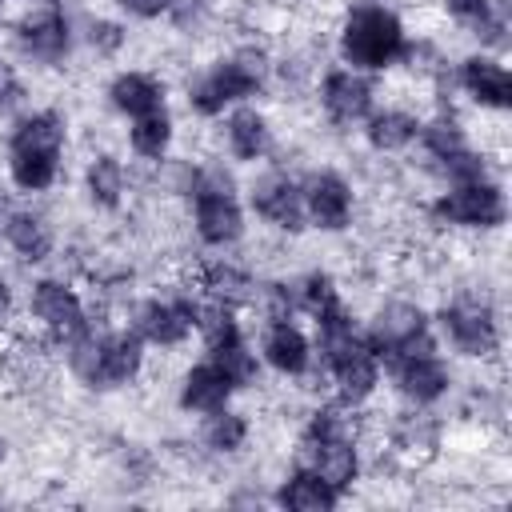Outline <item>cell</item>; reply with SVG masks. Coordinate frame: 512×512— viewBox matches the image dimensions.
Here are the masks:
<instances>
[{
	"mask_svg": "<svg viewBox=\"0 0 512 512\" xmlns=\"http://www.w3.org/2000/svg\"><path fill=\"white\" fill-rule=\"evenodd\" d=\"M340 60L356 72H384L404 60L408 52V32L404 20L388 4H356L340 20L336 32Z\"/></svg>",
	"mask_w": 512,
	"mask_h": 512,
	"instance_id": "6da1fadb",
	"label": "cell"
},
{
	"mask_svg": "<svg viewBox=\"0 0 512 512\" xmlns=\"http://www.w3.org/2000/svg\"><path fill=\"white\" fill-rule=\"evenodd\" d=\"M268 72H272V64L260 48H236L232 56H220L216 64H208L204 72H196L188 80V108L208 120L224 116L228 108L256 96L268 84Z\"/></svg>",
	"mask_w": 512,
	"mask_h": 512,
	"instance_id": "7a4b0ae2",
	"label": "cell"
},
{
	"mask_svg": "<svg viewBox=\"0 0 512 512\" xmlns=\"http://www.w3.org/2000/svg\"><path fill=\"white\" fill-rule=\"evenodd\" d=\"M364 340L372 344V352L380 356V364H392L400 356L412 352H436V340L428 332V316L420 304L408 300H388L376 308V316L368 320Z\"/></svg>",
	"mask_w": 512,
	"mask_h": 512,
	"instance_id": "3957f363",
	"label": "cell"
},
{
	"mask_svg": "<svg viewBox=\"0 0 512 512\" xmlns=\"http://www.w3.org/2000/svg\"><path fill=\"white\" fill-rule=\"evenodd\" d=\"M432 216L440 224H456V228H496V224H504L508 204H504L500 184L480 176V180L448 184V192H440L432 200Z\"/></svg>",
	"mask_w": 512,
	"mask_h": 512,
	"instance_id": "277c9868",
	"label": "cell"
},
{
	"mask_svg": "<svg viewBox=\"0 0 512 512\" xmlns=\"http://www.w3.org/2000/svg\"><path fill=\"white\" fill-rule=\"evenodd\" d=\"M28 316L56 340L64 344L68 336H76L80 328H88V308H84V296L60 280V276H40L32 288H28Z\"/></svg>",
	"mask_w": 512,
	"mask_h": 512,
	"instance_id": "5b68a950",
	"label": "cell"
},
{
	"mask_svg": "<svg viewBox=\"0 0 512 512\" xmlns=\"http://www.w3.org/2000/svg\"><path fill=\"white\" fill-rule=\"evenodd\" d=\"M12 44L36 64H64L72 48V24L60 4H32L12 28Z\"/></svg>",
	"mask_w": 512,
	"mask_h": 512,
	"instance_id": "8992f818",
	"label": "cell"
},
{
	"mask_svg": "<svg viewBox=\"0 0 512 512\" xmlns=\"http://www.w3.org/2000/svg\"><path fill=\"white\" fill-rule=\"evenodd\" d=\"M320 364H324V372L332 376V392H336V400H340L344 408L368 404L372 392L380 388V356L372 352V344L364 340V332H360L352 344H344L340 352L324 356Z\"/></svg>",
	"mask_w": 512,
	"mask_h": 512,
	"instance_id": "52a82bcc",
	"label": "cell"
},
{
	"mask_svg": "<svg viewBox=\"0 0 512 512\" xmlns=\"http://www.w3.org/2000/svg\"><path fill=\"white\" fill-rule=\"evenodd\" d=\"M440 328H444L448 344L464 356H492L496 344H500L496 312L480 296H456L452 304H444L440 308Z\"/></svg>",
	"mask_w": 512,
	"mask_h": 512,
	"instance_id": "ba28073f",
	"label": "cell"
},
{
	"mask_svg": "<svg viewBox=\"0 0 512 512\" xmlns=\"http://www.w3.org/2000/svg\"><path fill=\"white\" fill-rule=\"evenodd\" d=\"M192 316H196V296H192V292L152 296V300L136 304V312H132V332H136L144 344L180 348V344L196 332V328H192Z\"/></svg>",
	"mask_w": 512,
	"mask_h": 512,
	"instance_id": "9c48e42d",
	"label": "cell"
},
{
	"mask_svg": "<svg viewBox=\"0 0 512 512\" xmlns=\"http://www.w3.org/2000/svg\"><path fill=\"white\" fill-rule=\"evenodd\" d=\"M248 204H252V212H256L264 224H272V228H280V232H304V228H308L304 188H300V180H292V176L280 172V168H268V172H260V176L252 180Z\"/></svg>",
	"mask_w": 512,
	"mask_h": 512,
	"instance_id": "30bf717a",
	"label": "cell"
},
{
	"mask_svg": "<svg viewBox=\"0 0 512 512\" xmlns=\"http://www.w3.org/2000/svg\"><path fill=\"white\" fill-rule=\"evenodd\" d=\"M300 188H304V212H308V224L312 228H320V232H344V228H352L356 196H352V184L340 172L320 168Z\"/></svg>",
	"mask_w": 512,
	"mask_h": 512,
	"instance_id": "8fae6325",
	"label": "cell"
},
{
	"mask_svg": "<svg viewBox=\"0 0 512 512\" xmlns=\"http://www.w3.org/2000/svg\"><path fill=\"white\" fill-rule=\"evenodd\" d=\"M320 108L336 124H364V116L376 108V88L368 72H356L348 64L328 68L320 80Z\"/></svg>",
	"mask_w": 512,
	"mask_h": 512,
	"instance_id": "7c38bea8",
	"label": "cell"
},
{
	"mask_svg": "<svg viewBox=\"0 0 512 512\" xmlns=\"http://www.w3.org/2000/svg\"><path fill=\"white\" fill-rule=\"evenodd\" d=\"M192 228L204 248H232L244 236V208L236 192H192Z\"/></svg>",
	"mask_w": 512,
	"mask_h": 512,
	"instance_id": "4fadbf2b",
	"label": "cell"
},
{
	"mask_svg": "<svg viewBox=\"0 0 512 512\" xmlns=\"http://www.w3.org/2000/svg\"><path fill=\"white\" fill-rule=\"evenodd\" d=\"M260 360L288 376V380H300L312 372L316 364V348L308 340V332L296 324V320H268L264 324V336H260Z\"/></svg>",
	"mask_w": 512,
	"mask_h": 512,
	"instance_id": "5bb4252c",
	"label": "cell"
},
{
	"mask_svg": "<svg viewBox=\"0 0 512 512\" xmlns=\"http://www.w3.org/2000/svg\"><path fill=\"white\" fill-rule=\"evenodd\" d=\"M384 368L392 372L396 392L408 404H416V408L436 404L448 392V384H452V372H448V364L436 352H412V356H400V360H392Z\"/></svg>",
	"mask_w": 512,
	"mask_h": 512,
	"instance_id": "9a60e30c",
	"label": "cell"
},
{
	"mask_svg": "<svg viewBox=\"0 0 512 512\" xmlns=\"http://www.w3.org/2000/svg\"><path fill=\"white\" fill-rule=\"evenodd\" d=\"M296 464H308L324 484H332L340 496L360 480V448L356 436H332V440H300Z\"/></svg>",
	"mask_w": 512,
	"mask_h": 512,
	"instance_id": "2e32d148",
	"label": "cell"
},
{
	"mask_svg": "<svg viewBox=\"0 0 512 512\" xmlns=\"http://www.w3.org/2000/svg\"><path fill=\"white\" fill-rule=\"evenodd\" d=\"M140 368H144V340L132 328H116V332L104 328L92 388H124L140 376Z\"/></svg>",
	"mask_w": 512,
	"mask_h": 512,
	"instance_id": "e0dca14e",
	"label": "cell"
},
{
	"mask_svg": "<svg viewBox=\"0 0 512 512\" xmlns=\"http://www.w3.org/2000/svg\"><path fill=\"white\" fill-rule=\"evenodd\" d=\"M0 240L24 260V264H44L56 248V232L48 224V216L32 212V208H12L0 216Z\"/></svg>",
	"mask_w": 512,
	"mask_h": 512,
	"instance_id": "ac0fdd59",
	"label": "cell"
},
{
	"mask_svg": "<svg viewBox=\"0 0 512 512\" xmlns=\"http://www.w3.org/2000/svg\"><path fill=\"white\" fill-rule=\"evenodd\" d=\"M64 144H68V120L56 108H32L8 132V152L64 156Z\"/></svg>",
	"mask_w": 512,
	"mask_h": 512,
	"instance_id": "d6986e66",
	"label": "cell"
},
{
	"mask_svg": "<svg viewBox=\"0 0 512 512\" xmlns=\"http://www.w3.org/2000/svg\"><path fill=\"white\" fill-rule=\"evenodd\" d=\"M196 288H200V296H208V300H220V304H228V308H244V304H252L256 300V280H252V272L244 268V264H236V260H224V256H212V260H204L200 268H196Z\"/></svg>",
	"mask_w": 512,
	"mask_h": 512,
	"instance_id": "ffe728a7",
	"label": "cell"
},
{
	"mask_svg": "<svg viewBox=\"0 0 512 512\" xmlns=\"http://www.w3.org/2000/svg\"><path fill=\"white\" fill-rule=\"evenodd\" d=\"M108 104L128 120L160 112L164 108V80L156 72H144V68H124L108 80Z\"/></svg>",
	"mask_w": 512,
	"mask_h": 512,
	"instance_id": "44dd1931",
	"label": "cell"
},
{
	"mask_svg": "<svg viewBox=\"0 0 512 512\" xmlns=\"http://www.w3.org/2000/svg\"><path fill=\"white\" fill-rule=\"evenodd\" d=\"M460 88L480 104V108H496L504 112L512 104V76L496 56H468L460 64Z\"/></svg>",
	"mask_w": 512,
	"mask_h": 512,
	"instance_id": "7402d4cb",
	"label": "cell"
},
{
	"mask_svg": "<svg viewBox=\"0 0 512 512\" xmlns=\"http://www.w3.org/2000/svg\"><path fill=\"white\" fill-rule=\"evenodd\" d=\"M224 144L236 160L244 164H256L272 152V128H268V116L252 104H236L228 108V120H224Z\"/></svg>",
	"mask_w": 512,
	"mask_h": 512,
	"instance_id": "603a6c76",
	"label": "cell"
},
{
	"mask_svg": "<svg viewBox=\"0 0 512 512\" xmlns=\"http://www.w3.org/2000/svg\"><path fill=\"white\" fill-rule=\"evenodd\" d=\"M232 384H228V376L204 356L200 364H192L188 372H184V380H180V392H176V400H180V408L184 412H196V416H204V412H216V408H224L228 400H232Z\"/></svg>",
	"mask_w": 512,
	"mask_h": 512,
	"instance_id": "cb8c5ba5",
	"label": "cell"
},
{
	"mask_svg": "<svg viewBox=\"0 0 512 512\" xmlns=\"http://www.w3.org/2000/svg\"><path fill=\"white\" fill-rule=\"evenodd\" d=\"M276 504L292 508V512H332L340 504V492L332 484H324L308 464H296V472L280 484Z\"/></svg>",
	"mask_w": 512,
	"mask_h": 512,
	"instance_id": "d4e9b609",
	"label": "cell"
},
{
	"mask_svg": "<svg viewBox=\"0 0 512 512\" xmlns=\"http://www.w3.org/2000/svg\"><path fill=\"white\" fill-rule=\"evenodd\" d=\"M420 132V120L404 108H372L364 116V140L376 152H404Z\"/></svg>",
	"mask_w": 512,
	"mask_h": 512,
	"instance_id": "484cf974",
	"label": "cell"
},
{
	"mask_svg": "<svg viewBox=\"0 0 512 512\" xmlns=\"http://www.w3.org/2000/svg\"><path fill=\"white\" fill-rule=\"evenodd\" d=\"M84 192L96 208L104 212H116L128 196V172H124V160H116L112 152H100L88 160L84 168Z\"/></svg>",
	"mask_w": 512,
	"mask_h": 512,
	"instance_id": "4316f807",
	"label": "cell"
},
{
	"mask_svg": "<svg viewBox=\"0 0 512 512\" xmlns=\"http://www.w3.org/2000/svg\"><path fill=\"white\" fill-rule=\"evenodd\" d=\"M204 352H208V360L228 376V384H232L236 392L260 380V352L244 340V332H240V336H228V340H220V344H208Z\"/></svg>",
	"mask_w": 512,
	"mask_h": 512,
	"instance_id": "83f0119b",
	"label": "cell"
},
{
	"mask_svg": "<svg viewBox=\"0 0 512 512\" xmlns=\"http://www.w3.org/2000/svg\"><path fill=\"white\" fill-rule=\"evenodd\" d=\"M172 140H176V124H172V116L160 108V112H148V116H136L132 124H128V148H132V156H140V160H152V164H160L168 152H172Z\"/></svg>",
	"mask_w": 512,
	"mask_h": 512,
	"instance_id": "f1b7e54d",
	"label": "cell"
},
{
	"mask_svg": "<svg viewBox=\"0 0 512 512\" xmlns=\"http://www.w3.org/2000/svg\"><path fill=\"white\" fill-rule=\"evenodd\" d=\"M200 440L204 448L220 452V456H232L248 444V420L244 412H232L228 404L216 408V412H204V424H200Z\"/></svg>",
	"mask_w": 512,
	"mask_h": 512,
	"instance_id": "f546056e",
	"label": "cell"
},
{
	"mask_svg": "<svg viewBox=\"0 0 512 512\" xmlns=\"http://www.w3.org/2000/svg\"><path fill=\"white\" fill-rule=\"evenodd\" d=\"M8 180L20 192H48L60 180V156H36V152H8Z\"/></svg>",
	"mask_w": 512,
	"mask_h": 512,
	"instance_id": "4dcf8cb0",
	"label": "cell"
},
{
	"mask_svg": "<svg viewBox=\"0 0 512 512\" xmlns=\"http://www.w3.org/2000/svg\"><path fill=\"white\" fill-rule=\"evenodd\" d=\"M292 296H296V312H304L312 320H320V316H328L332 308L344 304L340 288L328 272H304L300 280H292Z\"/></svg>",
	"mask_w": 512,
	"mask_h": 512,
	"instance_id": "1f68e13d",
	"label": "cell"
},
{
	"mask_svg": "<svg viewBox=\"0 0 512 512\" xmlns=\"http://www.w3.org/2000/svg\"><path fill=\"white\" fill-rule=\"evenodd\" d=\"M416 140L424 144V152L436 160V164H448L452 156H460L464 148H468V136H464V128L452 120V116H432L428 124L420 120V132H416Z\"/></svg>",
	"mask_w": 512,
	"mask_h": 512,
	"instance_id": "d6a6232c",
	"label": "cell"
},
{
	"mask_svg": "<svg viewBox=\"0 0 512 512\" xmlns=\"http://www.w3.org/2000/svg\"><path fill=\"white\" fill-rule=\"evenodd\" d=\"M392 444H396V452H400L404 460H420V456H428V452L436 448V424L412 412V416H404V420L396 424Z\"/></svg>",
	"mask_w": 512,
	"mask_h": 512,
	"instance_id": "836d02e7",
	"label": "cell"
},
{
	"mask_svg": "<svg viewBox=\"0 0 512 512\" xmlns=\"http://www.w3.org/2000/svg\"><path fill=\"white\" fill-rule=\"evenodd\" d=\"M180 32H200L212 16V0H168V12H164Z\"/></svg>",
	"mask_w": 512,
	"mask_h": 512,
	"instance_id": "e575fe53",
	"label": "cell"
},
{
	"mask_svg": "<svg viewBox=\"0 0 512 512\" xmlns=\"http://www.w3.org/2000/svg\"><path fill=\"white\" fill-rule=\"evenodd\" d=\"M20 104H24V80H20L16 64L0 56V116L16 112Z\"/></svg>",
	"mask_w": 512,
	"mask_h": 512,
	"instance_id": "d590c367",
	"label": "cell"
},
{
	"mask_svg": "<svg viewBox=\"0 0 512 512\" xmlns=\"http://www.w3.org/2000/svg\"><path fill=\"white\" fill-rule=\"evenodd\" d=\"M496 4H500V0H444V8H448L456 20H464L468 28H476Z\"/></svg>",
	"mask_w": 512,
	"mask_h": 512,
	"instance_id": "8d00e7d4",
	"label": "cell"
},
{
	"mask_svg": "<svg viewBox=\"0 0 512 512\" xmlns=\"http://www.w3.org/2000/svg\"><path fill=\"white\" fill-rule=\"evenodd\" d=\"M88 44L108 56V52H116V48L124 44V32H120V24H112V20H96V24L88 28Z\"/></svg>",
	"mask_w": 512,
	"mask_h": 512,
	"instance_id": "74e56055",
	"label": "cell"
},
{
	"mask_svg": "<svg viewBox=\"0 0 512 512\" xmlns=\"http://www.w3.org/2000/svg\"><path fill=\"white\" fill-rule=\"evenodd\" d=\"M116 8L132 20H156L168 12V0H116Z\"/></svg>",
	"mask_w": 512,
	"mask_h": 512,
	"instance_id": "f35d334b",
	"label": "cell"
},
{
	"mask_svg": "<svg viewBox=\"0 0 512 512\" xmlns=\"http://www.w3.org/2000/svg\"><path fill=\"white\" fill-rule=\"evenodd\" d=\"M12 312H16V300H12V288H8V280L0 276V328L12 320Z\"/></svg>",
	"mask_w": 512,
	"mask_h": 512,
	"instance_id": "ab89813d",
	"label": "cell"
},
{
	"mask_svg": "<svg viewBox=\"0 0 512 512\" xmlns=\"http://www.w3.org/2000/svg\"><path fill=\"white\" fill-rule=\"evenodd\" d=\"M356 4H384V0H348V8H356Z\"/></svg>",
	"mask_w": 512,
	"mask_h": 512,
	"instance_id": "60d3db41",
	"label": "cell"
},
{
	"mask_svg": "<svg viewBox=\"0 0 512 512\" xmlns=\"http://www.w3.org/2000/svg\"><path fill=\"white\" fill-rule=\"evenodd\" d=\"M4 456H8V444H4V436H0V464H4Z\"/></svg>",
	"mask_w": 512,
	"mask_h": 512,
	"instance_id": "b9f144b4",
	"label": "cell"
},
{
	"mask_svg": "<svg viewBox=\"0 0 512 512\" xmlns=\"http://www.w3.org/2000/svg\"><path fill=\"white\" fill-rule=\"evenodd\" d=\"M0 16H4V0H0Z\"/></svg>",
	"mask_w": 512,
	"mask_h": 512,
	"instance_id": "7bdbcfd3",
	"label": "cell"
}]
</instances>
